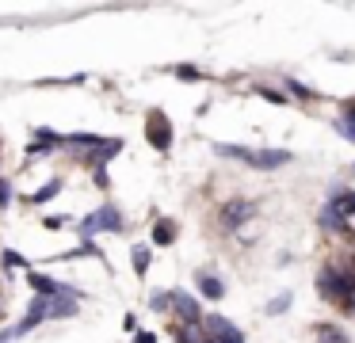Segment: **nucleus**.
<instances>
[{
	"label": "nucleus",
	"mask_w": 355,
	"mask_h": 343,
	"mask_svg": "<svg viewBox=\"0 0 355 343\" xmlns=\"http://www.w3.org/2000/svg\"><path fill=\"white\" fill-rule=\"evenodd\" d=\"M256 218H260V202L256 198H230V202L218 206V229L222 233H241Z\"/></svg>",
	"instance_id": "2"
},
{
	"label": "nucleus",
	"mask_w": 355,
	"mask_h": 343,
	"mask_svg": "<svg viewBox=\"0 0 355 343\" xmlns=\"http://www.w3.org/2000/svg\"><path fill=\"white\" fill-rule=\"evenodd\" d=\"M92 218H96V229H100V233H123V229H126V218H123V210H119L115 202L96 206Z\"/></svg>",
	"instance_id": "10"
},
{
	"label": "nucleus",
	"mask_w": 355,
	"mask_h": 343,
	"mask_svg": "<svg viewBox=\"0 0 355 343\" xmlns=\"http://www.w3.org/2000/svg\"><path fill=\"white\" fill-rule=\"evenodd\" d=\"M141 137L153 145L157 152H168L172 141H176V130H172V118L164 111H149L146 122H141Z\"/></svg>",
	"instance_id": "4"
},
{
	"label": "nucleus",
	"mask_w": 355,
	"mask_h": 343,
	"mask_svg": "<svg viewBox=\"0 0 355 343\" xmlns=\"http://www.w3.org/2000/svg\"><path fill=\"white\" fill-rule=\"evenodd\" d=\"M191 279H195V294H199V301H210V305L222 301L225 290H230V286H225V282L218 279L214 271H210V267H199V271H195Z\"/></svg>",
	"instance_id": "8"
},
{
	"label": "nucleus",
	"mask_w": 355,
	"mask_h": 343,
	"mask_svg": "<svg viewBox=\"0 0 355 343\" xmlns=\"http://www.w3.org/2000/svg\"><path fill=\"white\" fill-rule=\"evenodd\" d=\"M347 175H352V179H355V164H352V168H347Z\"/></svg>",
	"instance_id": "33"
},
{
	"label": "nucleus",
	"mask_w": 355,
	"mask_h": 343,
	"mask_svg": "<svg viewBox=\"0 0 355 343\" xmlns=\"http://www.w3.org/2000/svg\"><path fill=\"white\" fill-rule=\"evenodd\" d=\"M12 198H16V187H12V179H8V175H0V210H8V206H12Z\"/></svg>",
	"instance_id": "25"
},
{
	"label": "nucleus",
	"mask_w": 355,
	"mask_h": 343,
	"mask_svg": "<svg viewBox=\"0 0 355 343\" xmlns=\"http://www.w3.org/2000/svg\"><path fill=\"white\" fill-rule=\"evenodd\" d=\"M54 152H58V149H50L46 141H35V137H31V145L24 149V160H27V164H35V160H50Z\"/></svg>",
	"instance_id": "22"
},
{
	"label": "nucleus",
	"mask_w": 355,
	"mask_h": 343,
	"mask_svg": "<svg viewBox=\"0 0 355 343\" xmlns=\"http://www.w3.org/2000/svg\"><path fill=\"white\" fill-rule=\"evenodd\" d=\"M214 149V157H222V160H237V164H245V168H252V145H230V141H214L210 145Z\"/></svg>",
	"instance_id": "13"
},
{
	"label": "nucleus",
	"mask_w": 355,
	"mask_h": 343,
	"mask_svg": "<svg viewBox=\"0 0 355 343\" xmlns=\"http://www.w3.org/2000/svg\"><path fill=\"white\" fill-rule=\"evenodd\" d=\"M172 76H180V80H202V69H195V65H176V69H172Z\"/></svg>",
	"instance_id": "26"
},
{
	"label": "nucleus",
	"mask_w": 355,
	"mask_h": 343,
	"mask_svg": "<svg viewBox=\"0 0 355 343\" xmlns=\"http://www.w3.org/2000/svg\"><path fill=\"white\" fill-rule=\"evenodd\" d=\"M130 343H157V332L141 328V332H134V335H130Z\"/></svg>",
	"instance_id": "29"
},
{
	"label": "nucleus",
	"mask_w": 355,
	"mask_h": 343,
	"mask_svg": "<svg viewBox=\"0 0 355 343\" xmlns=\"http://www.w3.org/2000/svg\"><path fill=\"white\" fill-rule=\"evenodd\" d=\"M340 114H347V118L355 122V96H352V99H344V111H340Z\"/></svg>",
	"instance_id": "31"
},
{
	"label": "nucleus",
	"mask_w": 355,
	"mask_h": 343,
	"mask_svg": "<svg viewBox=\"0 0 355 343\" xmlns=\"http://www.w3.org/2000/svg\"><path fill=\"white\" fill-rule=\"evenodd\" d=\"M123 328H126V332H138V317H134V313H126V317H123Z\"/></svg>",
	"instance_id": "30"
},
{
	"label": "nucleus",
	"mask_w": 355,
	"mask_h": 343,
	"mask_svg": "<svg viewBox=\"0 0 355 343\" xmlns=\"http://www.w3.org/2000/svg\"><path fill=\"white\" fill-rule=\"evenodd\" d=\"M332 130H336L347 145H355V122L347 118V114H336V118H332Z\"/></svg>",
	"instance_id": "23"
},
{
	"label": "nucleus",
	"mask_w": 355,
	"mask_h": 343,
	"mask_svg": "<svg viewBox=\"0 0 355 343\" xmlns=\"http://www.w3.org/2000/svg\"><path fill=\"white\" fill-rule=\"evenodd\" d=\"M252 96H260V99H268V103H275V107H283V103H291V99H286V91H275V88H268V84H256V88H252Z\"/></svg>",
	"instance_id": "24"
},
{
	"label": "nucleus",
	"mask_w": 355,
	"mask_h": 343,
	"mask_svg": "<svg viewBox=\"0 0 355 343\" xmlns=\"http://www.w3.org/2000/svg\"><path fill=\"white\" fill-rule=\"evenodd\" d=\"M92 183H96L100 191H107V187H111V179H107V168H103V164H92Z\"/></svg>",
	"instance_id": "27"
},
{
	"label": "nucleus",
	"mask_w": 355,
	"mask_h": 343,
	"mask_svg": "<svg viewBox=\"0 0 355 343\" xmlns=\"http://www.w3.org/2000/svg\"><path fill=\"white\" fill-rule=\"evenodd\" d=\"M180 236V225L172 218H153V225H149V244L153 248H172Z\"/></svg>",
	"instance_id": "12"
},
{
	"label": "nucleus",
	"mask_w": 355,
	"mask_h": 343,
	"mask_svg": "<svg viewBox=\"0 0 355 343\" xmlns=\"http://www.w3.org/2000/svg\"><path fill=\"white\" fill-rule=\"evenodd\" d=\"M291 305H294V290H279V294L263 305V317H283V313H291Z\"/></svg>",
	"instance_id": "20"
},
{
	"label": "nucleus",
	"mask_w": 355,
	"mask_h": 343,
	"mask_svg": "<svg viewBox=\"0 0 355 343\" xmlns=\"http://www.w3.org/2000/svg\"><path fill=\"white\" fill-rule=\"evenodd\" d=\"M42 225H46V229H65V225H69V218H65V213H54V218H50V213H46Z\"/></svg>",
	"instance_id": "28"
},
{
	"label": "nucleus",
	"mask_w": 355,
	"mask_h": 343,
	"mask_svg": "<svg viewBox=\"0 0 355 343\" xmlns=\"http://www.w3.org/2000/svg\"><path fill=\"white\" fill-rule=\"evenodd\" d=\"M202 328H207L218 343H248L245 332H241L230 317H222V313H207V317H202Z\"/></svg>",
	"instance_id": "7"
},
{
	"label": "nucleus",
	"mask_w": 355,
	"mask_h": 343,
	"mask_svg": "<svg viewBox=\"0 0 355 343\" xmlns=\"http://www.w3.org/2000/svg\"><path fill=\"white\" fill-rule=\"evenodd\" d=\"M65 191V175H50L46 183H42L39 191H31V195H24V206H31V210H39V206L54 202L58 195Z\"/></svg>",
	"instance_id": "11"
},
{
	"label": "nucleus",
	"mask_w": 355,
	"mask_h": 343,
	"mask_svg": "<svg viewBox=\"0 0 355 343\" xmlns=\"http://www.w3.org/2000/svg\"><path fill=\"white\" fill-rule=\"evenodd\" d=\"M149 309L161 313V317H172V290H153L149 294Z\"/></svg>",
	"instance_id": "21"
},
{
	"label": "nucleus",
	"mask_w": 355,
	"mask_h": 343,
	"mask_svg": "<svg viewBox=\"0 0 355 343\" xmlns=\"http://www.w3.org/2000/svg\"><path fill=\"white\" fill-rule=\"evenodd\" d=\"M317 225H321L329 236H347V240H352V229H347V221H340V213L329 210L324 202H321V210H317Z\"/></svg>",
	"instance_id": "16"
},
{
	"label": "nucleus",
	"mask_w": 355,
	"mask_h": 343,
	"mask_svg": "<svg viewBox=\"0 0 355 343\" xmlns=\"http://www.w3.org/2000/svg\"><path fill=\"white\" fill-rule=\"evenodd\" d=\"M0 343H16V332L12 328H0Z\"/></svg>",
	"instance_id": "32"
},
{
	"label": "nucleus",
	"mask_w": 355,
	"mask_h": 343,
	"mask_svg": "<svg viewBox=\"0 0 355 343\" xmlns=\"http://www.w3.org/2000/svg\"><path fill=\"white\" fill-rule=\"evenodd\" d=\"M130 267H134L138 279H146L149 267H153V244H149V240H134L130 244Z\"/></svg>",
	"instance_id": "14"
},
{
	"label": "nucleus",
	"mask_w": 355,
	"mask_h": 343,
	"mask_svg": "<svg viewBox=\"0 0 355 343\" xmlns=\"http://www.w3.org/2000/svg\"><path fill=\"white\" fill-rule=\"evenodd\" d=\"M168 340L172 343H202L207 332H202V324H168Z\"/></svg>",
	"instance_id": "17"
},
{
	"label": "nucleus",
	"mask_w": 355,
	"mask_h": 343,
	"mask_svg": "<svg viewBox=\"0 0 355 343\" xmlns=\"http://www.w3.org/2000/svg\"><path fill=\"white\" fill-rule=\"evenodd\" d=\"M294 160L291 149H256L252 152V172H279Z\"/></svg>",
	"instance_id": "9"
},
{
	"label": "nucleus",
	"mask_w": 355,
	"mask_h": 343,
	"mask_svg": "<svg viewBox=\"0 0 355 343\" xmlns=\"http://www.w3.org/2000/svg\"><path fill=\"white\" fill-rule=\"evenodd\" d=\"M313 343H355V340L347 335L344 324H336V320H324V324H313Z\"/></svg>",
	"instance_id": "15"
},
{
	"label": "nucleus",
	"mask_w": 355,
	"mask_h": 343,
	"mask_svg": "<svg viewBox=\"0 0 355 343\" xmlns=\"http://www.w3.org/2000/svg\"><path fill=\"white\" fill-rule=\"evenodd\" d=\"M0 267H4V271H8V274H16V271H35V267H31V259H27V256H19V252H12V248H4V252H0Z\"/></svg>",
	"instance_id": "19"
},
{
	"label": "nucleus",
	"mask_w": 355,
	"mask_h": 343,
	"mask_svg": "<svg viewBox=\"0 0 355 343\" xmlns=\"http://www.w3.org/2000/svg\"><path fill=\"white\" fill-rule=\"evenodd\" d=\"M283 88H286V99H298V103H317V99H321V91L302 84V80H294V76H286Z\"/></svg>",
	"instance_id": "18"
},
{
	"label": "nucleus",
	"mask_w": 355,
	"mask_h": 343,
	"mask_svg": "<svg viewBox=\"0 0 355 343\" xmlns=\"http://www.w3.org/2000/svg\"><path fill=\"white\" fill-rule=\"evenodd\" d=\"M324 206L336 210L340 221H347V229H352V236H355V183H332V187L324 191Z\"/></svg>",
	"instance_id": "6"
},
{
	"label": "nucleus",
	"mask_w": 355,
	"mask_h": 343,
	"mask_svg": "<svg viewBox=\"0 0 355 343\" xmlns=\"http://www.w3.org/2000/svg\"><path fill=\"white\" fill-rule=\"evenodd\" d=\"M202 317H207V309H202L199 294L184 286L172 290V324H202Z\"/></svg>",
	"instance_id": "5"
},
{
	"label": "nucleus",
	"mask_w": 355,
	"mask_h": 343,
	"mask_svg": "<svg viewBox=\"0 0 355 343\" xmlns=\"http://www.w3.org/2000/svg\"><path fill=\"white\" fill-rule=\"evenodd\" d=\"M313 290H317L321 301L336 305V309H347V301L355 297V256L321 263V271H317V279H313Z\"/></svg>",
	"instance_id": "1"
},
{
	"label": "nucleus",
	"mask_w": 355,
	"mask_h": 343,
	"mask_svg": "<svg viewBox=\"0 0 355 343\" xmlns=\"http://www.w3.org/2000/svg\"><path fill=\"white\" fill-rule=\"evenodd\" d=\"M24 279H27V286H31L35 297H77V301H85V290L80 286L62 282V279H54V274H46V271H27Z\"/></svg>",
	"instance_id": "3"
}]
</instances>
